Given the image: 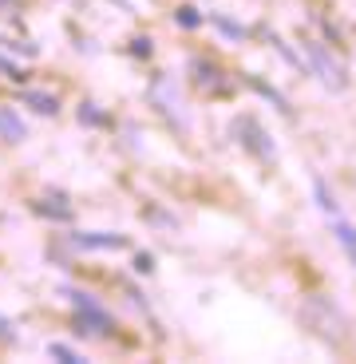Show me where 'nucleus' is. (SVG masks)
<instances>
[{"mask_svg": "<svg viewBox=\"0 0 356 364\" xmlns=\"http://www.w3.org/2000/svg\"><path fill=\"white\" fill-rule=\"evenodd\" d=\"M52 356H60V360H68V364H75V360H83L80 353H72V348H64V345H52Z\"/></svg>", "mask_w": 356, "mask_h": 364, "instance_id": "6", "label": "nucleus"}, {"mask_svg": "<svg viewBox=\"0 0 356 364\" xmlns=\"http://www.w3.org/2000/svg\"><path fill=\"white\" fill-rule=\"evenodd\" d=\"M0 131H4V135H9L12 143H16V139H24V127H20V123L9 115V111H0Z\"/></svg>", "mask_w": 356, "mask_h": 364, "instance_id": "5", "label": "nucleus"}, {"mask_svg": "<svg viewBox=\"0 0 356 364\" xmlns=\"http://www.w3.org/2000/svg\"><path fill=\"white\" fill-rule=\"evenodd\" d=\"M72 305H75V317H80L83 333H111V313L103 309L99 301H92V293H72Z\"/></svg>", "mask_w": 356, "mask_h": 364, "instance_id": "1", "label": "nucleus"}, {"mask_svg": "<svg viewBox=\"0 0 356 364\" xmlns=\"http://www.w3.org/2000/svg\"><path fill=\"white\" fill-rule=\"evenodd\" d=\"M337 242L345 246V254L352 257V265H356V230L348 226V222H337Z\"/></svg>", "mask_w": 356, "mask_h": 364, "instance_id": "3", "label": "nucleus"}, {"mask_svg": "<svg viewBox=\"0 0 356 364\" xmlns=\"http://www.w3.org/2000/svg\"><path fill=\"white\" fill-rule=\"evenodd\" d=\"M75 246H87V250H119L123 237L119 234H72Z\"/></svg>", "mask_w": 356, "mask_h": 364, "instance_id": "2", "label": "nucleus"}, {"mask_svg": "<svg viewBox=\"0 0 356 364\" xmlns=\"http://www.w3.org/2000/svg\"><path fill=\"white\" fill-rule=\"evenodd\" d=\"M24 100L32 103V107H36L40 115H55V111H60V107H55V100H52V95H40V91H28Z\"/></svg>", "mask_w": 356, "mask_h": 364, "instance_id": "4", "label": "nucleus"}]
</instances>
